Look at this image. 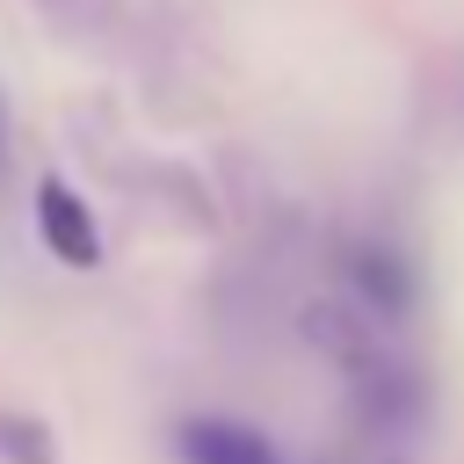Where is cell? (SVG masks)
<instances>
[{
	"label": "cell",
	"instance_id": "3",
	"mask_svg": "<svg viewBox=\"0 0 464 464\" xmlns=\"http://www.w3.org/2000/svg\"><path fill=\"white\" fill-rule=\"evenodd\" d=\"M348 283H355V297H362V319H370V326H392V319H406V312H413V297H420V283H413V261H406L399 246H384V239H362V246H355V261H348Z\"/></svg>",
	"mask_w": 464,
	"mask_h": 464
},
{
	"label": "cell",
	"instance_id": "2",
	"mask_svg": "<svg viewBox=\"0 0 464 464\" xmlns=\"http://www.w3.org/2000/svg\"><path fill=\"white\" fill-rule=\"evenodd\" d=\"M174 457L181 464H283V450L239 413H188L174 428Z\"/></svg>",
	"mask_w": 464,
	"mask_h": 464
},
{
	"label": "cell",
	"instance_id": "4",
	"mask_svg": "<svg viewBox=\"0 0 464 464\" xmlns=\"http://www.w3.org/2000/svg\"><path fill=\"white\" fill-rule=\"evenodd\" d=\"M0 464H58V442L36 413H0Z\"/></svg>",
	"mask_w": 464,
	"mask_h": 464
},
{
	"label": "cell",
	"instance_id": "1",
	"mask_svg": "<svg viewBox=\"0 0 464 464\" xmlns=\"http://www.w3.org/2000/svg\"><path fill=\"white\" fill-rule=\"evenodd\" d=\"M29 218H36V239H44L51 261H65V268H94L102 261V225H94L87 196L65 174H44L29 188Z\"/></svg>",
	"mask_w": 464,
	"mask_h": 464
}]
</instances>
